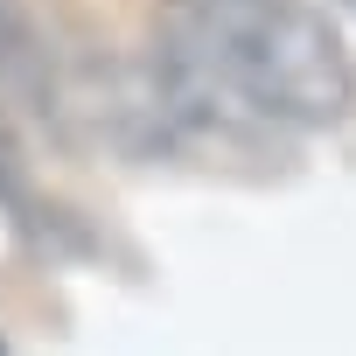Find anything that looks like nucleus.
Wrapping results in <instances>:
<instances>
[{
    "label": "nucleus",
    "instance_id": "1",
    "mask_svg": "<svg viewBox=\"0 0 356 356\" xmlns=\"http://www.w3.org/2000/svg\"><path fill=\"white\" fill-rule=\"evenodd\" d=\"M154 42L217 77L273 133H321L356 112V56L314 0H168Z\"/></svg>",
    "mask_w": 356,
    "mask_h": 356
},
{
    "label": "nucleus",
    "instance_id": "2",
    "mask_svg": "<svg viewBox=\"0 0 356 356\" xmlns=\"http://www.w3.org/2000/svg\"><path fill=\"white\" fill-rule=\"evenodd\" d=\"M0 98L22 126L70 147V49L29 0H0Z\"/></svg>",
    "mask_w": 356,
    "mask_h": 356
},
{
    "label": "nucleus",
    "instance_id": "3",
    "mask_svg": "<svg viewBox=\"0 0 356 356\" xmlns=\"http://www.w3.org/2000/svg\"><path fill=\"white\" fill-rule=\"evenodd\" d=\"M0 210H8L22 231H49V203H42V182H35V161H29V126L8 112L0 98Z\"/></svg>",
    "mask_w": 356,
    "mask_h": 356
},
{
    "label": "nucleus",
    "instance_id": "4",
    "mask_svg": "<svg viewBox=\"0 0 356 356\" xmlns=\"http://www.w3.org/2000/svg\"><path fill=\"white\" fill-rule=\"evenodd\" d=\"M335 8H342V15H349V22H356V0H335Z\"/></svg>",
    "mask_w": 356,
    "mask_h": 356
}]
</instances>
